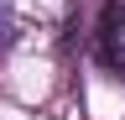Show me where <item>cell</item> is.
I'll use <instances>...</instances> for the list:
<instances>
[{
  "instance_id": "1",
  "label": "cell",
  "mask_w": 125,
  "mask_h": 120,
  "mask_svg": "<svg viewBox=\"0 0 125 120\" xmlns=\"http://www.w3.org/2000/svg\"><path fill=\"white\" fill-rule=\"evenodd\" d=\"M94 47H99V63H104L109 73H120V78H125V0H104Z\"/></svg>"
},
{
  "instance_id": "2",
  "label": "cell",
  "mask_w": 125,
  "mask_h": 120,
  "mask_svg": "<svg viewBox=\"0 0 125 120\" xmlns=\"http://www.w3.org/2000/svg\"><path fill=\"white\" fill-rule=\"evenodd\" d=\"M10 26H16V5L0 0V57H5V47H10Z\"/></svg>"
}]
</instances>
